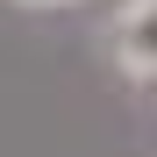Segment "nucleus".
<instances>
[{
  "mask_svg": "<svg viewBox=\"0 0 157 157\" xmlns=\"http://www.w3.org/2000/svg\"><path fill=\"white\" fill-rule=\"evenodd\" d=\"M114 64H121L128 78H157V0H128V7H121Z\"/></svg>",
  "mask_w": 157,
  "mask_h": 157,
  "instance_id": "nucleus-1",
  "label": "nucleus"
},
{
  "mask_svg": "<svg viewBox=\"0 0 157 157\" xmlns=\"http://www.w3.org/2000/svg\"><path fill=\"white\" fill-rule=\"evenodd\" d=\"M14 7H71V0H14Z\"/></svg>",
  "mask_w": 157,
  "mask_h": 157,
  "instance_id": "nucleus-2",
  "label": "nucleus"
}]
</instances>
